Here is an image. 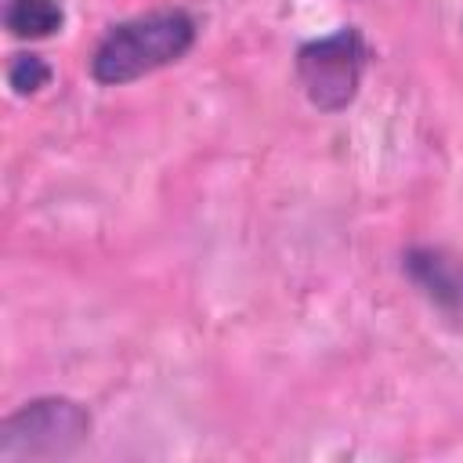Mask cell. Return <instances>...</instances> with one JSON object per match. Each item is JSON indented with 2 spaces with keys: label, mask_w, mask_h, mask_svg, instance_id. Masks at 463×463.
<instances>
[{
  "label": "cell",
  "mask_w": 463,
  "mask_h": 463,
  "mask_svg": "<svg viewBox=\"0 0 463 463\" xmlns=\"http://www.w3.org/2000/svg\"><path fill=\"white\" fill-rule=\"evenodd\" d=\"M65 22V11L58 0H7L4 7V25L18 40H43L54 36Z\"/></svg>",
  "instance_id": "cell-5"
},
{
  "label": "cell",
  "mask_w": 463,
  "mask_h": 463,
  "mask_svg": "<svg viewBox=\"0 0 463 463\" xmlns=\"http://www.w3.org/2000/svg\"><path fill=\"white\" fill-rule=\"evenodd\" d=\"M90 434V412L72 398H36L0 423V463H43L76 452Z\"/></svg>",
  "instance_id": "cell-2"
},
{
  "label": "cell",
  "mask_w": 463,
  "mask_h": 463,
  "mask_svg": "<svg viewBox=\"0 0 463 463\" xmlns=\"http://www.w3.org/2000/svg\"><path fill=\"white\" fill-rule=\"evenodd\" d=\"M51 80V65L40 54H18L7 69V83L14 87V94H36L40 87H47Z\"/></svg>",
  "instance_id": "cell-6"
},
{
  "label": "cell",
  "mask_w": 463,
  "mask_h": 463,
  "mask_svg": "<svg viewBox=\"0 0 463 463\" xmlns=\"http://www.w3.org/2000/svg\"><path fill=\"white\" fill-rule=\"evenodd\" d=\"M365 40L354 25H344L322 40H311L297 51V76L307 101L318 112H340L354 101L362 69H365Z\"/></svg>",
  "instance_id": "cell-3"
},
{
  "label": "cell",
  "mask_w": 463,
  "mask_h": 463,
  "mask_svg": "<svg viewBox=\"0 0 463 463\" xmlns=\"http://www.w3.org/2000/svg\"><path fill=\"white\" fill-rule=\"evenodd\" d=\"M192 43H195V22L188 11L181 7L152 11L141 18L119 22L98 43L90 58V76L105 87H119L184 58Z\"/></svg>",
  "instance_id": "cell-1"
},
{
  "label": "cell",
  "mask_w": 463,
  "mask_h": 463,
  "mask_svg": "<svg viewBox=\"0 0 463 463\" xmlns=\"http://www.w3.org/2000/svg\"><path fill=\"white\" fill-rule=\"evenodd\" d=\"M405 271L441 311H463V257L441 246H416L405 253Z\"/></svg>",
  "instance_id": "cell-4"
}]
</instances>
